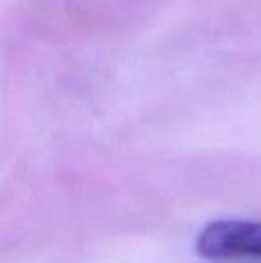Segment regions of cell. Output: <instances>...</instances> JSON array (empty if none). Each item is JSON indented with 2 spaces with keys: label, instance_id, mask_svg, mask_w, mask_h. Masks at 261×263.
I'll use <instances>...</instances> for the list:
<instances>
[{
  "label": "cell",
  "instance_id": "6da1fadb",
  "mask_svg": "<svg viewBox=\"0 0 261 263\" xmlns=\"http://www.w3.org/2000/svg\"><path fill=\"white\" fill-rule=\"evenodd\" d=\"M197 253L209 260L252 256L261 258V222L216 220L197 236Z\"/></svg>",
  "mask_w": 261,
  "mask_h": 263
}]
</instances>
